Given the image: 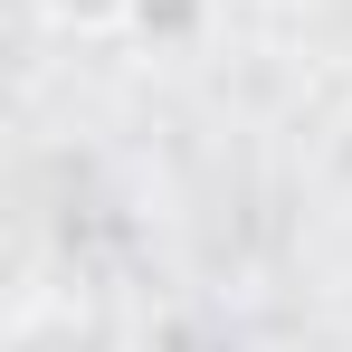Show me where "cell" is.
<instances>
[{"mask_svg":"<svg viewBox=\"0 0 352 352\" xmlns=\"http://www.w3.org/2000/svg\"><path fill=\"white\" fill-rule=\"evenodd\" d=\"M10 352H124L115 324H96L86 305H19V324H10Z\"/></svg>","mask_w":352,"mask_h":352,"instance_id":"cell-1","label":"cell"},{"mask_svg":"<svg viewBox=\"0 0 352 352\" xmlns=\"http://www.w3.org/2000/svg\"><path fill=\"white\" fill-rule=\"evenodd\" d=\"M48 29H67V38H105V29H133L153 0H29Z\"/></svg>","mask_w":352,"mask_h":352,"instance_id":"cell-2","label":"cell"}]
</instances>
